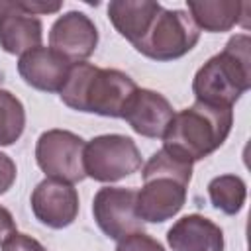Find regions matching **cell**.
Listing matches in <instances>:
<instances>
[{
    "label": "cell",
    "mask_w": 251,
    "mask_h": 251,
    "mask_svg": "<svg viewBox=\"0 0 251 251\" xmlns=\"http://www.w3.org/2000/svg\"><path fill=\"white\" fill-rule=\"evenodd\" d=\"M139 86L118 69H100L92 63H73L59 98L65 106L104 118H124V112Z\"/></svg>",
    "instance_id": "1"
},
{
    "label": "cell",
    "mask_w": 251,
    "mask_h": 251,
    "mask_svg": "<svg viewBox=\"0 0 251 251\" xmlns=\"http://www.w3.org/2000/svg\"><path fill=\"white\" fill-rule=\"evenodd\" d=\"M141 178L143 186L135 194V212L143 224H163L175 218L186 202L192 163L161 147L143 165Z\"/></svg>",
    "instance_id": "2"
},
{
    "label": "cell",
    "mask_w": 251,
    "mask_h": 251,
    "mask_svg": "<svg viewBox=\"0 0 251 251\" xmlns=\"http://www.w3.org/2000/svg\"><path fill=\"white\" fill-rule=\"evenodd\" d=\"M231 126V108L194 100L192 106L175 112L163 135V149L194 165L226 143Z\"/></svg>",
    "instance_id": "3"
},
{
    "label": "cell",
    "mask_w": 251,
    "mask_h": 251,
    "mask_svg": "<svg viewBox=\"0 0 251 251\" xmlns=\"http://www.w3.org/2000/svg\"><path fill=\"white\" fill-rule=\"evenodd\" d=\"M251 88V37L235 33L226 47L210 57L192 78L194 100L233 108Z\"/></svg>",
    "instance_id": "4"
},
{
    "label": "cell",
    "mask_w": 251,
    "mask_h": 251,
    "mask_svg": "<svg viewBox=\"0 0 251 251\" xmlns=\"http://www.w3.org/2000/svg\"><path fill=\"white\" fill-rule=\"evenodd\" d=\"M198 39L200 29L196 27L186 10L161 8L147 33L133 47L147 59L167 63L184 57L188 51L194 49Z\"/></svg>",
    "instance_id": "5"
},
{
    "label": "cell",
    "mask_w": 251,
    "mask_h": 251,
    "mask_svg": "<svg viewBox=\"0 0 251 251\" xmlns=\"http://www.w3.org/2000/svg\"><path fill=\"white\" fill-rule=\"evenodd\" d=\"M141 153L135 141L122 133L96 135L84 143V175L98 182H118L141 169Z\"/></svg>",
    "instance_id": "6"
},
{
    "label": "cell",
    "mask_w": 251,
    "mask_h": 251,
    "mask_svg": "<svg viewBox=\"0 0 251 251\" xmlns=\"http://www.w3.org/2000/svg\"><path fill=\"white\" fill-rule=\"evenodd\" d=\"M84 139L69 129H47L37 137L35 161L47 178L76 184L86 178L82 153Z\"/></svg>",
    "instance_id": "7"
},
{
    "label": "cell",
    "mask_w": 251,
    "mask_h": 251,
    "mask_svg": "<svg viewBox=\"0 0 251 251\" xmlns=\"http://www.w3.org/2000/svg\"><path fill=\"white\" fill-rule=\"evenodd\" d=\"M135 188L102 186L92 200V216L100 231L120 241L131 233L143 231V222L135 212Z\"/></svg>",
    "instance_id": "8"
},
{
    "label": "cell",
    "mask_w": 251,
    "mask_h": 251,
    "mask_svg": "<svg viewBox=\"0 0 251 251\" xmlns=\"http://www.w3.org/2000/svg\"><path fill=\"white\" fill-rule=\"evenodd\" d=\"M35 220L51 229L69 227L78 216V192L73 184L43 178L31 192L29 198Z\"/></svg>",
    "instance_id": "9"
},
{
    "label": "cell",
    "mask_w": 251,
    "mask_h": 251,
    "mask_svg": "<svg viewBox=\"0 0 251 251\" xmlns=\"http://www.w3.org/2000/svg\"><path fill=\"white\" fill-rule=\"evenodd\" d=\"M98 45L96 24L78 10L59 16L49 29V47L71 63L86 61Z\"/></svg>",
    "instance_id": "10"
},
{
    "label": "cell",
    "mask_w": 251,
    "mask_h": 251,
    "mask_svg": "<svg viewBox=\"0 0 251 251\" xmlns=\"http://www.w3.org/2000/svg\"><path fill=\"white\" fill-rule=\"evenodd\" d=\"M73 63L51 47H35L18 59V73L24 82L39 92H61Z\"/></svg>",
    "instance_id": "11"
},
{
    "label": "cell",
    "mask_w": 251,
    "mask_h": 251,
    "mask_svg": "<svg viewBox=\"0 0 251 251\" xmlns=\"http://www.w3.org/2000/svg\"><path fill=\"white\" fill-rule=\"evenodd\" d=\"M173 116L175 110L171 102L151 88H137L124 112V120L129 127L149 139H163Z\"/></svg>",
    "instance_id": "12"
},
{
    "label": "cell",
    "mask_w": 251,
    "mask_h": 251,
    "mask_svg": "<svg viewBox=\"0 0 251 251\" xmlns=\"http://www.w3.org/2000/svg\"><path fill=\"white\" fill-rule=\"evenodd\" d=\"M43 24L20 10L18 0H0V47L10 55H24L41 47Z\"/></svg>",
    "instance_id": "13"
},
{
    "label": "cell",
    "mask_w": 251,
    "mask_h": 251,
    "mask_svg": "<svg viewBox=\"0 0 251 251\" xmlns=\"http://www.w3.org/2000/svg\"><path fill=\"white\" fill-rule=\"evenodd\" d=\"M167 243L173 251H224V231L202 214H186L169 227Z\"/></svg>",
    "instance_id": "14"
},
{
    "label": "cell",
    "mask_w": 251,
    "mask_h": 251,
    "mask_svg": "<svg viewBox=\"0 0 251 251\" xmlns=\"http://www.w3.org/2000/svg\"><path fill=\"white\" fill-rule=\"evenodd\" d=\"M186 12L198 29L210 33L229 31L235 25L247 27V10L249 2H233V0H186Z\"/></svg>",
    "instance_id": "15"
},
{
    "label": "cell",
    "mask_w": 251,
    "mask_h": 251,
    "mask_svg": "<svg viewBox=\"0 0 251 251\" xmlns=\"http://www.w3.org/2000/svg\"><path fill=\"white\" fill-rule=\"evenodd\" d=\"M161 8L153 0H112L108 4V20L122 37L135 45L147 33Z\"/></svg>",
    "instance_id": "16"
},
{
    "label": "cell",
    "mask_w": 251,
    "mask_h": 251,
    "mask_svg": "<svg viewBox=\"0 0 251 251\" xmlns=\"http://www.w3.org/2000/svg\"><path fill=\"white\" fill-rule=\"evenodd\" d=\"M208 198L216 210L226 216L241 212L247 198V184L237 175H220L208 182Z\"/></svg>",
    "instance_id": "17"
},
{
    "label": "cell",
    "mask_w": 251,
    "mask_h": 251,
    "mask_svg": "<svg viewBox=\"0 0 251 251\" xmlns=\"http://www.w3.org/2000/svg\"><path fill=\"white\" fill-rule=\"evenodd\" d=\"M25 129V108L22 100L0 88V147L14 145Z\"/></svg>",
    "instance_id": "18"
},
{
    "label": "cell",
    "mask_w": 251,
    "mask_h": 251,
    "mask_svg": "<svg viewBox=\"0 0 251 251\" xmlns=\"http://www.w3.org/2000/svg\"><path fill=\"white\" fill-rule=\"evenodd\" d=\"M116 251H165V247L145 231L131 233L118 241Z\"/></svg>",
    "instance_id": "19"
},
{
    "label": "cell",
    "mask_w": 251,
    "mask_h": 251,
    "mask_svg": "<svg viewBox=\"0 0 251 251\" xmlns=\"http://www.w3.org/2000/svg\"><path fill=\"white\" fill-rule=\"evenodd\" d=\"M2 251H47L35 237L27 235V233H12L2 245Z\"/></svg>",
    "instance_id": "20"
},
{
    "label": "cell",
    "mask_w": 251,
    "mask_h": 251,
    "mask_svg": "<svg viewBox=\"0 0 251 251\" xmlns=\"http://www.w3.org/2000/svg\"><path fill=\"white\" fill-rule=\"evenodd\" d=\"M16 176H18L16 163L12 161L10 155L0 151V196L12 188V184L16 182Z\"/></svg>",
    "instance_id": "21"
},
{
    "label": "cell",
    "mask_w": 251,
    "mask_h": 251,
    "mask_svg": "<svg viewBox=\"0 0 251 251\" xmlns=\"http://www.w3.org/2000/svg\"><path fill=\"white\" fill-rule=\"evenodd\" d=\"M18 6L22 12L29 16H39V14H55L61 10V2H45V0H18Z\"/></svg>",
    "instance_id": "22"
},
{
    "label": "cell",
    "mask_w": 251,
    "mask_h": 251,
    "mask_svg": "<svg viewBox=\"0 0 251 251\" xmlns=\"http://www.w3.org/2000/svg\"><path fill=\"white\" fill-rule=\"evenodd\" d=\"M16 233V220L12 216V212L4 206H0V245L12 235Z\"/></svg>",
    "instance_id": "23"
}]
</instances>
